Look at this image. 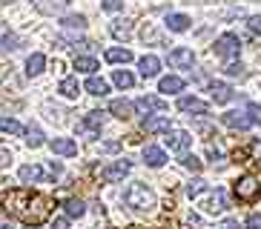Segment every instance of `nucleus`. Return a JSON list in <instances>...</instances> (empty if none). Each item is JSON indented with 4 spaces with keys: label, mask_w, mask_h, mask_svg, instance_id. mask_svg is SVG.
<instances>
[{
    "label": "nucleus",
    "mask_w": 261,
    "mask_h": 229,
    "mask_svg": "<svg viewBox=\"0 0 261 229\" xmlns=\"http://www.w3.org/2000/svg\"><path fill=\"white\" fill-rule=\"evenodd\" d=\"M3 209L29 226H40L52 212V198L32 189H12L9 195H3Z\"/></svg>",
    "instance_id": "f257e3e1"
},
{
    "label": "nucleus",
    "mask_w": 261,
    "mask_h": 229,
    "mask_svg": "<svg viewBox=\"0 0 261 229\" xmlns=\"http://www.w3.org/2000/svg\"><path fill=\"white\" fill-rule=\"evenodd\" d=\"M123 204L129 209H152L155 206V192L146 186V183H129L126 192H123Z\"/></svg>",
    "instance_id": "f03ea898"
},
{
    "label": "nucleus",
    "mask_w": 261,
    "mask_h": 229,
    "mask_svg": "<svg viewBox=\"0 0 261 229\" xmlns=\"http://www.w3.org/2000/svg\"><path fill=\"white\" fill-rule=\"evenodd\" d=\"M236 198L241 201V204H255V201L261 198V181L255 175H244L236 181Z\"/></svg>",
    "instance_id": "7ed1b4c3"
},
{
    "label": "nucleus",
    "mask_w": 261,
    "mask_h": 229,
    "mask_svg": "<svg viewBox=\"0 0 261 229\" xmlns=\"http://www.w3.org/2000/svg\"><path fill=\"white\" fill-rule=\"evenodd\" d=\"M213 52L221 58V61H236L238 58V52H241V40H238V35H232V32H227V35H221V38L215 40V46H213Z\"/></svg>",
    "instance_id": "20e7f679"
},
{
    "label": "nucleus",
    "mask_w": 261,
    "mask_h": 229,
    "mask_svg": "<svg viewBox=\"0 0 261 229\" xmlns=\"http://www.w3.org/2000/svg\"><path fill=\"white\" fill-rule=\"evenodd\" d=\"M129 169H132L129 160H115V163H109V166L100 169V178H103L107 183H118V181H123V178L129 175Z\"/></svg>",
    "instance_id": "39448f33"
},
{
    "label": "nucleus",
    "mask_w": 261,
    "mask_h": 229,
    "mask_svg": "<svg viewBox=\"0 0 261 229\" xmlns=\"http://www.w3.org/2000/svg\"><path fill=\"white\" fill-rule=\"evenodd\" d=\"M100 126H103V112H89L84 121H77L75 129L81 132V135H86V137H98Z\"/></svg>",
    "instance_id": "423d86ee"
},
{
    "label": "nucleus",
    "mask_w": 261,
    "mask_h": 229,
    "mask_svg": "<svg viewBox=\"0 0 261 229\" xmlns=\"http://www.w3.org/2000/svg\"><path fill=\"white\" fill-rule=\"evenodd\" d=\"M169 66L175 69H192V63H195V54H192V49H187V46H175V49H169Z\"/></svg>",
    "instance_id": "0eeeda50"
},
{
    "label": "nucleus",
    "mask_w": 261,
    "mask_h": 229,
    "mask_svg": "<svg viewBox=\"0 0 261 229\" xmlns=\"http://www.w3.org/2000/svg\"><path fill=\"white\" fill-rule=\"evenodd\" d=\"M135 109L144 112V114H155V112H164V109H167V100L155 98V95H144V98L135 100Z\"/></svg>",
    "instance_id": "6e6552de"
},
{
    "label": "nucleus",
    "mask_w": 261,
    "mask_h": 229,
    "mask_svg": "<svg viewBox=\"0 0 261 229\" xmlns=\"http://www.w3.org/2000/svg\"><path fill=\"white\" fill-rule=\"evenodd\" d=\"M49 149L55 155H63V158H75L77 155V144L72 137H55V140H49Z\"/></svg>",
    "instance_id": "1a4fd4ad"
},
{
    "label": "nucleus",
    "mask_w": 261,
    "mask_h": 229,
    "mask_svg": "<svg viewBox=\"0 0 261 229\" xmlns=\"http://www.w3.org/2000/svg\"><path fill=\"white\" fill-rule=\"evenodd\" d=\"M210 95H213L215 103H230L232 98H236V92H232V86L221 83V80H213L210 83Z\"/></svg>",
    "instance_id": "9d476101"
},
{
    "label": "nucleus",
    "mask_w": 261,
    "mask_h": 229,
    "mask_svg": "<svg viewBox=\"0 0 261 229\" xmlns=\"http://www.w3.org/2000/svg\"><path fill=\"white\" fill-rule=\"evenodd\" d=\"M109 32H112V38H115V40H129L132 38V20L118 17V20L109 23Z\"/></svg>",
    "instance_id": "9b49d317"
},
{
    "label": "nucleus",
    "mask_w": 261,
    "mask_h": 229,
    "mask_svg": "<svg viewBox=\"0 0 261 229\" xmlns=\"http://www.w3.org/2000/svg\"><path fill=\"white\" fill-rule=\"evenodd\" d=\"M167 135H169V132H167ZM190 144H192L190 132H172V135L167 137V146L172 149V152H187V149H190Z\"/></svg>",
    "instance_id": "f8f14e48"
},
{
    "label": "nucleus",
    "mask_w": 261,
    "mask_h": 229,
    "mask_svg": "<svg viewBox=\"0 0 261 229\" xmlns=\"http://www.w3.org/2000/svg\"><path fill=\"white\" fill-rule=\"evenodd\" d=\"M69 6V0H35V9L40 15H61Z\"/></svg>",
    "instance_id": "ddd939ff"
},
{
    "label": "nucleus",
    "mask_w": 261,
    "mask_h": 229,
    "mask_svg": "<svg viewBox=\"0 0 261 229\" xmlns=\"http://www.w3.org/2000/svg\"><path fill=\"white\" fill-rule=\"evenodd\" d=\"M144 163L152 166V169H158V166L167 163V155H164L161 146H144Z\"/></svg>",
    "instance_id": "4468645a"
},
{
    "label": "nucleus",
    "mask_w": 261,
    "mask_h": 229,
    "mask_svg": "<svg viewBox=\"0 0 261 229\" xmlns=\"http://www.w3.org/2000/svg\"><path fill=\"white\" fill-rule=\"evenodd\" d=\"M138 69L144 77H158V72H161V61L155 58V54H144L138 61Z\"/></svg>",
    "instance_id": "2eb2a0df"
},
{
    "label": "nucleus",
    "mask_w": 261,
    "mask_h": 229,
    "mask_svg": "<svg viewBox=\"0 0 261 229\" xmlns=\"http://www.w3.org/2000/svg\"><path fill=\"white\" fill-rule=\"evenodd\" d=\"M169 126H172V123H169V118L167 114H149V118H146L144 121V129L146 132H169Z\"/></svg>",
    "instance_id": "dca6fc26"
},
{
    "label": "nucleus",
    "mask_w": 261,
    "mask_h": 229,
    "mask_svg": "<svg viewBox=\"0 0 261 229\" xmlns=\"http://www.w3.org/2000/svg\"><path fill=\"white\" fill-rule=\"evenodd\" d=\"M132 109H135V106H132L129 100H123V98H115L112 103H109V112L115 114L118 121H129V118H132Z\"/></svg>",
    "instance_id": "f3484780"
},
{
    "label": "nucleus",
    "mask_w": 261,
    "mask_h": 229,
    "mask_svg": "<svg viewBox=\"0 0 261 229\" xmlns=\"http://www.w3.org/2000/svg\"><path fill=\"white\" fill-rule=\"evenodd\" d=\"M178 109L181 112H195V114H207L210 106L198 98H178Z\"/></svg>",
    "instance_id": "a211bd4d"
},
{
    "label": "nucleus",
    "mask_w": 261,
    "mask_h": 229,
    "mask_svg": "<svg viewBox=\"0 0 261 229\" xmlns=\"http://www.w3.org/2000/svg\"><path fill=\"white\" fill-rule=\"evenodd\" d=\"M17 178H20L23 183H40L43 181V169H40L38 163H26V166H20Z\"/></svg>",
    "instance_id": "6ab92c4d"
},
{
    "label": "nucleus",
    "mask_w": 261,
    "mask_h": 229,
    "mask_svg": "<svg viewBox=\"0 0 261 229\" xmlns=\"http://www.w3.org/2000/svg\"><path fill=\"white\" fill-rule=\"evenodd\" d=\"M43 69H46V58H43L40 52H35V54L26 58V75H29V77H38Z\"/></svg>",
    "instance_id": "aec40b11"
},
{
    "label": "nucleus",
    "mask_w": 261,
    "mask_h": 229,
    "mask_svg": "<svg viewBox=\"0 0 261 229\" xmlns=\"http://www.w3.org/2000/svg\"><path fill=\"white\" fill-rule=\"evenodd\" d=\"M204 209H207V212H221L224 206H227V195H224V189H215L213 195H210L207 201H204Z\"/></svg>",
    "instance_id": "412c9836"
},
{
    "label": "nucleus",
    "mask_w": 261,
    "mask_h": 229,
    "mask_svg": "<svg viewBox=\"0 0 261 229\" xmlns=\"http://www.w3.org/2000/svg\"><path fill=\"white\" fill-rule=\"evenodd\" d=\"M221 123L224 126H230V129H250V121H247L244 114H238V112H227V114H221Z\"/></svg>",
    "instance_id": "4be33fe9"
},
{
    "label": "nucleus",
    "mask_w": 261,
    "mask_h": 229,
    "mask_svg": "<svg viewBox=\"0 0 261 229\" xmlns=\"http://www.w3.org/2000/svg\"><path fill=\"white\" fill-rule=\"evenodd\" d=\"M89 95H95V98H103L109 92V83L103 80V77H95V75H89V80H86V86H84Z\"/></svg>",
    "instance_id": "5701e85b"
},
{
    "label": "nucleus",
    "mask_w": 261,
    "mask_h": 229,
    "mask_svg": "<svg viewBox=\"0 0 261 229\" xmlns=\"http://www.w3.org/2000/svg\"><path fill=\"white\" fill-rule=\"evenodd\" d=\"M184 89V80L175 75H169V77H161V83H158V92H164V95H175V92Z\"/></svg>",
    "instance_id": "b1692460"
},
{
    "label": "nucleus",
    "mask_w": 261,
    "mask_h": 229,
    "mask_svg": "<svg viewBox=\"0 0 261 229\" xmlns=\"http://www.w3.org/2000/svg\"><path fill=\"white\" fill-rule=\"evenodd\" d=\"M58 92H61L63 98H77V95H81V83H77L75 77H63Z\"/></svg>",
    "instance_id": "393cba45"
},
{
    "label": "nucleus",
    "mask_w": 261,
    "mask_h": 229,
    "mask_svg": "<svg viewBox=\"0 0 261 229\" xmlns=\"http://www.w3.org/2000/svg\"><path fill=\"white\" fill-rule=\"evenodd\" d=\"M190 17L187 15H167V29L169 32H187L190 29Z\"/></svg>",
    "instance_id": "a878e982"
},
{
    "label": "nucleus",
    "mask_w": 261,
    "mask_h": 229,
    "mask_svg": "<svg viewBox=\"0 0 261 229\" xmlns=\"http://www.w3.org/2000/svg\"><path fill=\"white\" fill-rule=\"evenodd\" d=\"M112 80H115L118 89H132V83H135L132 72H126V69H115V72H112Z\"/></svg>",
    "instance_id": "bb28decb"
},
{
    "label": "nucleus",
    "mask_w": 261,
    "mask_h": 229,
    "mask_svg": "<svg viewBox=\"0 0 261 229\" xmlns=\"http://www.w3.org/2000/svg\"><path fill=\"white\" fill-rule=\"evenodd\" d=\"M132 52L129 49H107V63H129Z\"/></svg>",
    "instance_id": "cd10ccee"
},
{
    "label": "nucleus",
    "mask_w": 261,
    "mask_h": 229,
    "mask_svg": "<svg viewBox=\"0 0 261 229\" xmlns=\"http://www.w3.org/2000/svg\"><path fill=\"white\" fill-rule=\"evenodd\" d=\"M63 209H66V215H69V218H81V215L86 212V204L81 198H69L66 204H63Z\"/></svg>",
    "instance_id": "c85d7f7f"
},
{
    "label": "nucleus",
    "mask_w": 261,
    "mask_h": 229,
    "mask_svg": "<svg viewBox=\"0 0 261 229\" xmlns=\"http://www.w3.org/2000/svg\"><path fill=\"white\" fill-rule=\"evenodd\" d=\"M75 69H77V72L92 75L95 69H100V66H98V61H95V58H84V54H81V58H75Z\"/></svg>",
    "instance_id": "c756f323"
},
{
    "label": "nucleus",
    "mask_w": 261,
    "mask_h": 229,
    "mask_svg": "<svg viewBox=\"0 0 261 229\" xmlns=\"http://www.w3.org/2000/svg\"><path fill=\"white\" fill-rule=\"evenodd\" d=\"M61 26H63V29H77V32H81V29H86V17L84 15H66L61 20Z\"/></svg>",
    "instance_id": "7c9ffc66"
},
{
    "label": "nucleus",
    "mask_w": 261,
    "mask_h": 229,
    "mask_svg": "<svg viewBox=\"0 0 261 229\" xmlns=\"http://www.w3.org/2000/svg\"><path fill=\"white\" fill-rule=\"evenodd\" d=\"M0 132H9V135H23V126H20L15 118H0Z\"/></svg>",
    "instance_id": "2f4dec72"
},
{
    "label": "nucleus",
    "mask_w": 261,
    "mask_h": 229,
    "mask_svg": "<svg viewBox=\"0 0 261 229\" xmlns=\"http://www.w3.org/2000/svg\"><path fill=\"white\" fill-rule=\"evenodd\" d=\"M26 144H29L32 149L43 146V132H40L38 126H29V129H26Z\"/></svg>",
    "instance_id": "473e14b6"
},
{
    "label": "nucleus",
    "mask_w": 261,
    "mask_h": 229,
    "mask_svg": "<svg viewBox=\"0 0 261 229\" xmlns=\"http://www.w3.org/2000/svg\"><path fill=\"white\" fill-rule=\"evenodd\" d=\"M15 49H20V38L17 35H3L0 38V52H15Z\"/></svg>",
    "instance_id": "72a5a7b5"
},
{
    "label": "nucleus",
    "mask_w": 261,
    "mask_h": 229,
    "mask_svg": "<svg viewBox=\"0 0 261 229\" xmlns=\"http://www.w3.org/2000/svg\"><path fill=\"white\" fill-rule=\"evenodd\" d=\"M201 192H207V181H201V178H195V181L187 183V195L190 198H198Z\"/></svg>",
    "instance_id": "f704fd0d"
},
{
    "label": "nucleus",
    "mask_w": 261,
    "mask_h": 229,
    "mask_svg": "<svg viewBox=\"0 0 261 229\" xmlns=\"http://www.w3.org/2000/svg\"><path fill=\"white\" fill-rule=\"evenodd\" d=\"M247 121L261 126V103H247Z\"/></svg>",
    "instance_id": "c9c22d12"
},
{
    "label": "nucleus",
    "mask_w": 261,
    "mask_h": 229,
    "mask_svg": "<svg viewBox=\"0 0 261 229\" xmlns=\"http://www.w3.org/2000/svg\"><path fill=\"white\" fill-rule=\"evenodd\" d=\"M141 38H144V43H146V40H149V43H161V35H158V32H155V26H149V23L144 26Z\"/></svg>",
    "instance_id": "e433bc0d"
},
{
    "label": "nucleus",
    "mask_w": 261,
    "mask_h": 229,
    "mask_svg": "<svg viewBox=\"0 0 261 229\" xmlns=\"http://www.w3.org/2000/svg\"><path fill=\"white\" fill-rule=\"evenodd\" d=\"M181 163H184L187 169H192V172H201V169H204V163H201L195 155H184V158H181Z\"/></svg>",
    "instance_id": "4c0bfd02"
},
{
    "label": "nucleus",
    "mask_w": 261,
    "mask_h": 229,
    "mask_svg": "<svg viewBox=\"0 0 261 229\" xmlns=\"http://www.w3.org/2000/svg\"><path fill=\"white\" fill-rule=\"evenodd\" d=\"M224 72H227L230 77H244V75H247V72H244V66H241V63H236V61H230V63H227V66H224Z\"/></svg>",
    "instance_id": "58836bf2"
},
{
    "label": "nucleus",
    "mask_w": 261,
    "mask_h": 229,
    "mask_svg": "<svg viewBox=\"0 0 261 229\" xmlns=\"http://www.w3.org/2000/svg\"><path fill=\"white\" fill-rule=\"evenodd\" d=\"M247 29L253 32L255 38H261V17L255 15V17H250V20H247Z\"/></svg>",
    "instance_id": "ea45409f"
},
{
    "label": "nucleus",
    "mask_w": 261,
    "mask_h": 229,
    "mask_svg": "<svg viewBox=\"0 0 261 229\" xmlns=\"http://www.w3.org/2000/svg\"><path fill=\"white\" fill-rule=\"evenodd\" d=\"M100 6L107 9V12H121V9H123V0H100Z\"/></svg>",
    "instance_id": "a19ab883"
},
{
    "label": "nucleus",
    "mask_w": 261,
    "mask_h": 229,
    "mask_svg": "<svg viewBox=\"0 0 261 229\" xmlns=\"http://www.w3.org/2000/svg\"><path fill=\"white\" fill-rule=\"evenodd\" d=\"M244 226H247V229H261V215H258V212H255V215H250Z\"/></svg>",
    "instance_id": "79ce46f5"
},
{
    "label": "nucleus",
    "mask_w": 261,
    "mask_h": 229,
    "mask_svg": "<svg viewBox=\"0 0 261 229\" xmlns=\"http://www.w3.org/2000/svg\"><path fill=\"white\" fill-rule=\"evenodd\" d=\"M12 163V152L9 149H0V169H6Z\"/></svg>",
    "instance_id": "37998d69"
},
{
    "label": "nucleus",
    "mask_w": 261,
    "mask_h": 229,
    "mask_svg": "<svg viewBox=\"0 0 261 229\" xmlns=\"http://www.w3.org/2000/svg\"><path fill=\"white\" fill-rule=\"evenodd\" d=\"M207 152H210V158H213V163H221V160H224V155L218 152L215 146H207Z\"/></svg>",
    "instance_id": "c03bdc74"
},
{
    "label": "nucleus",
    "mask_w": 261,
    "mask_h": 229,
    "mask_svg": "<svg viewBox=\"0 0 261 229\" xmlns=\"http://www.w3.org/2000/svg\"><path fill=\"white\" fill-rule=\"evenodd\" d=\"M118 149H121V144H118V140H112V144H103V146H100V152H118Z\"/></svg>",
    "instance_id": "a18cd8bd"
},
{
    "label": "nucleus",
    "mask_w": 261,
    "mask_h": 229,
    "mask_svg": "<svg viewBox=\"0 0 261 229\" xmlns=\"http://www.w3.org/2000/svg\"><path fill=\"white\" fill-rule=\"evenodd\" d=\"M52 229H69V221H66V218H61V221L52 223Z\"/></svg>",
    "instance_id": "49530a36"
},
{
    "label": "nucleus",
    "mask_w": 261,
    "mask_h": 229,
    "mask_svg": "<svg viewBox=\"0 0 261 229\" xmlns=\"http://www.w3.org/2000/svg\"><path fill=\"white\" fill-rule=\"evenodd\" d=\"M227 229H241V226H238V221H227Z\"/></svg>",
    "instance_id": "de8ad7c7"
},
{
    "label": "nucleus",
    "mask_w": 261,
    "mask_h": 229,
    "mask_svg": "<svg viewBox=\"0 0 261 229\" xmlns=\"http://www.w3.org/2000/svg\"><path fill=\"white\" fill-rule=\"evenodd\" d=\"M0 229H12V226H9V223H6V221H3V223H0Z\"/></svg>",
    "instance_id": "09e8293b"
},
{
    "label": "nucleus",
    "mask_w": 261,
    "mask_h": 229,
    "mask_svg": "<svg viewBox=\"0 0 261 229\" xmlns=\"http://www.w3.org/2000/svg\"><path fill=\"white\" fill-rule=\"evenodd\" d=\"M0 3H12V0H0Z\"/></svg>",
    "instance_id": "8fccbe9b"
}]
</instances>
